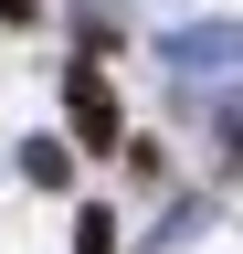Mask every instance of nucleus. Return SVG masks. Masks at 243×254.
I'll use <instances>...</instances> for the list:
<instances>
[{"label":"nucleus","mask_w":243,"mask_h":254,"mask_svg":"<svg viewBox=\"0 0 243 254\" xmlns=\"http://www.w3.org/2000/svg\"><path fill=\"white\" fill-rule=\"evenodd\" d=\"M74 127H85V138H96V148H116V95H106V74H96V64H74Z\"/></svg>","instance_id":"nucleus-1"}]
</instances>
